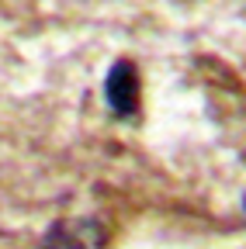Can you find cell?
I'll list each match as a JSON object with an SVG mask.
<instances>
[{"instance_id": "obj_1", "label": "cell", "mask_w": 246, "mask_h": 249, "mask_svg": "<svg viewBox=\"0 0 246 249\" xmlns=\"http://www.w3.org/2000/svg\"><path fill=\"white\" fill-rule=\"evenodd\" d=\"M104 104L111 111V118L118 121H132L142 107V76H139V66L132 59H114L108 73H104Z\"/></svg>"}, {"instance_id": "obj_2", "label": "cell", "mask_w": 246, "mask_h": 249, "mask_svg": "<svg viewBox=\"0 0 246 249\" xmlns=\"http://www.w3.org/2000/svg\"><path fill=\"white\" fill-rule=\"evenodd\" d=\"M108 222L94 214H80V218H63L56 222L38 249H104L108 246Z\"/></svg>"}]
</instances>
